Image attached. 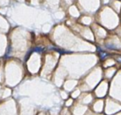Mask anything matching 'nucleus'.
Instances as JSON below:
<instances>
[{
	"label": "nucleus",
	"mask_w": 121,
	"mask_h": 115,
	"mask_svg": "<svg viewBox=\"0 0 121 115\" xmlns=\"http://www.w3.org/2000/svg\"><path fill=\"white\" fill-rule=\"evenodd\" d=\"M118 60H119V62H121V56H119V58H118Z\"/></svg>",
	"instance_id": "2"
},
{
	"label": "nucleus",
	"mask_w": 121,
	"mask_h": 115,
	"mask_svg": "<svg viewBox=\"0 0 121 115\" xmlns=\"http://www.w3.org/2000/svg\"><path fill=\"white\" fill-rule=\"evenodd\" d=\"M100 56H101V59H104L105 56H107V54L104 53V52H101V53H100Z\"/></svg>",
	"instance_id": "1"
}]
</instances>
